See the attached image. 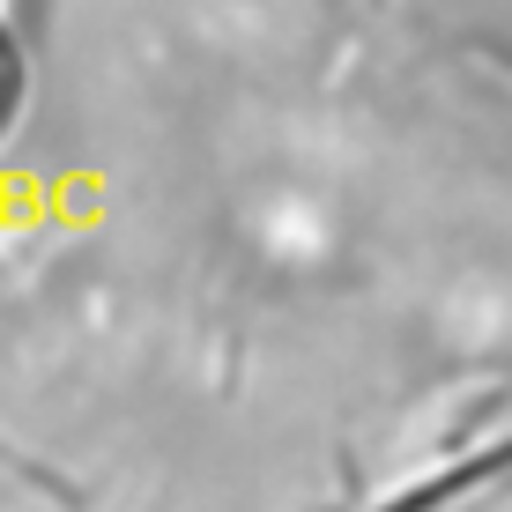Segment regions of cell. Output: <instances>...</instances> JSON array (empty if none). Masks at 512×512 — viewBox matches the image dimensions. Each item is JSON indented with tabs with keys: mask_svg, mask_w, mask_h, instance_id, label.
<instances>
[{
	"mask_svg": "<svg viewBox=\"0 0 512 512\" xmlns=\"http://www.w3.org/2000/svg\"><path fill=\"white\" fill-rule=\"evenodd\" d=\"M379 512H512V438L468 453V461H453V468H438L431 483L386 498Z\"/></svg>",
	"mask_w": 512,
	"mask_h": 512,
	"instance_id": "1",
	"label": "cell"
},
{
	"mask_svg": "<svg viewBox=\"0 0 512 512\" xmlns=\"http://www.w3.org/2000/svg\"><path fill=\"white\" fill-rule=\"evenodd\" d=\"M23 45L8 38V23H0V141H8V127H15V112H23Z\"/></svg>",
	"mask_w": 512,
	"mask_h": 512,
	"instance_id": "2",
	"label": "cell"
}]
</instances>
